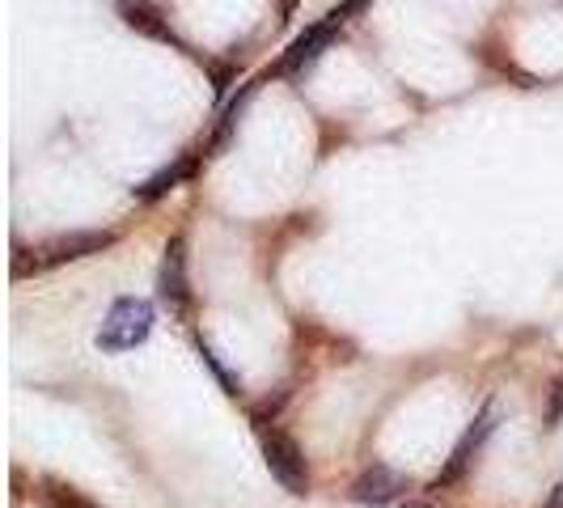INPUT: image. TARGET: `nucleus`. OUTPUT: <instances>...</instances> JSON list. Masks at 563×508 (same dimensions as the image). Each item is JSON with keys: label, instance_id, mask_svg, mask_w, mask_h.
Instances as JSON below:
<instances>
[{"label": "nucleus", "instance_id": "7", "mask_svg": "<svg viewBox=\"0 0 563 508\" xmlns=\"http://www.w3.org/2000/svg\"><path fill=\"white\" fill-rule=\"evenodd\" d=\"M119 18H123L132 30H141V34H148V38H157V43L183 47V38L174 34V26L166 22V13H162L157 4H148V0H119Z\"/></svg>", "mask_w": 563, "mask_h": 508}, {"label": "nucleus", "instance_id": "1", "mask_svg": "<svg viewBox=\"0 0 563 508\" xmlns=\"http://www.w3.org/2000/svg\"><path fill=\"white\" fill-rule=\"evenodd\" d=\"M153 322H157L153 301L119 297L111 313H107V322H102V331H98V347L102 352H132V347H141L144 339L153 335Z\"/></svg>", "mask_w": 563, "mask_h": 508}, {"label": "nucleus", "instance_id": "3", "mask_svg": "<svg viewBox=\"0 0 563 508\" xmlns=\"http://www.w3.org/2000/svg\"><path fill=\"white\" fill-rule=\"evenodd\" d=\"M107 246H114L111 229H77V233H64L56 242L43 246V258H34V272H47V267H59V263H77V258H89V254H102Z\"/></svg>", "mask_w": 563, "mask_h": 508}, {"label": "nucleus", "instance_id": "6", "mask_svg": "<svg viewBox=\"0 0 563 508\" xmlns=\"http://www.w3.org/2000/svg\"><path fill=\"white\" fill-rule=\"evenodd\" d=\"M335 30H339V22L335 18H327V22H318V26H310L288 52L280 56V73L284 77H292V73H301V68H310L313 59L322 56V47L335 38Z\"/></svg>", "mask_w": 563, "mask_h": 508}, {"label": "nucleus", "instance_id": "9", "mask_svg": "<svg viewBox=\"0 0 563 508\" xmlns=\"http://www.w3.org/2000/svg\"><path fill=\"white\" fill-rule=\"evenodd\" d=\"M191 169H196V162H191V157H183V162H174V166L157 169L153 178H144L141 187H136V199H144V203L162 199L166 191H174L178 183H187V178H191Z\"/></svg>", "mask_w": 563, "mask_h": 508}, {"label": "nucleus", "instance_id": "5", "mask_svg": "<svg viewBox=\"0 0 563 508\" xmlns=\"http://www.w3.org/2000/svg\"><path fill=\"white\" fill-rule=\"evenodd\" d=\"M162 301L169 310H187L191 306V288H187V242L183 238H169L166 258H162Z\"/></svg>", "mask_w": 563, "mask_h": 508}, {"label": "nucleus", "instance_id": "2", "mask_svg": "<svg viewBox=\"0 0 563 508\" xmlns=\"http://www.w3.org/2000/svg\"><path fill=\"white\" fill-rule=\"evenodd\" d=\"M263 457H267L272 479L280 483L288 496H306V492H310V466H306V453H301V445H297L288 432H280V428L263 432Z\"/></svg>", "mask_w": 563, "mask_h": 508}, {"label": "nucleus", "instance_id": "8", "mask_svg": "<svg viewBox=\"0 0 563 508\" xmlns=\"http://www.w3.org/2000/svg\"><path fill=\"white\" fill-rule=\"evenodd\" d=\"M402 492V475H395L390 466H368L361 479L352 483V500L356 505H390Z\"/></svg>", "mask_w": 563, "mask_h": 508}, {"label": "nucleus", "instance_id": "10", "mask_svg": "<svg viewBox=\"0 0 563 508\" xmlns=\"http://www.w3.org/2000/svg\"><path fill=\"white\" fill-rule=\"evenodd\" d=\"M196 347H199V356H203V365L212 368V373H217V382H221V386H225V395H238V382H233V377H229V368L221 365V361H217V352H212V347H208V343H203V339H199Z\"/></svg>", "mask_w": 563, "mask_h": 508}, {"label": "nucleus", "instance_id": "11", "mask_svg": "<svg viewBox=\"0 0 563 508\" xmlns=\"http://www.w3.org/2000/svg\"><path fill=\"white\" fill-rule=\"evenodd\" d=\"M47 496H52V508H98V505H89L85 496H77L73 487H64V483H52Z\"/></svg>", "mask_w": 563, "mask_h": 508}, {"label": "nucleus", "instance_id": "4", "mask_svg": "<svg viewBox=\"0 0 563 508\" xmlns=\"http://www.w3.org/2000/svg\"><path fill=\"white\" fill-rule=\"evenodd\" d=\"M492 428H496V407H483L479 411V420L466 428V437L453 445V453H450V462H445V471L437 475V483L432 487H450V483H457L466 471H471V462H475V453L483 450V441L492 437Z\"/></svg>", "mask_w": 563, "mask_h": 508}]
</instances>
